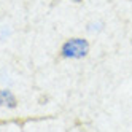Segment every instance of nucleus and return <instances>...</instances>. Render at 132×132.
Segmentation results:
<instances>
[{
    "label": "nucleus",
    "instance_id": "obj_1",
    "mask_svg": "<svg viewBox=\"0 0 132 132\" xmlns=\"http://www.w3.org/2000/svg\"><path fill=\"white\" fill-rule=\"evenodd\" d=\"M91 51V45L86 38L81 37H72V38L65 40L64 45L61 46L59 56L62 59H70V61H78L84 59Z\"/></svg>",
    "mask_w": 132,
    "mask_h": 132
},
{
    "label": "nucleus",
    "instance_id": "obj_2",
    "mask_svg": "<svg viewBox=\"0 0 132 132\" xmlns=\"http://www.w3.org/2000/svg\"><path fill=\"white\" fill-rule=\"evenodd\" d=\"M18 107V97L10 89H0V108H16Z\"/></svg>",
    "mask_w": 132,
    "mask_h": 132
},
{
    "label": "nucleus",
    "instance_id": "obj_3",
    "mask_svg": "<svg viewBox=\"0 0 132 132\" xmlns=\"http://www.w3.org/2000/svg\"><path fill=\"white\" fill-rule=\"evenodd\" d=\"M70 2H75V3H80V2H83V0H70Z\"/></svg>",
    "mask_w": 132,
    "mask_h": 132
}]
</instances>
